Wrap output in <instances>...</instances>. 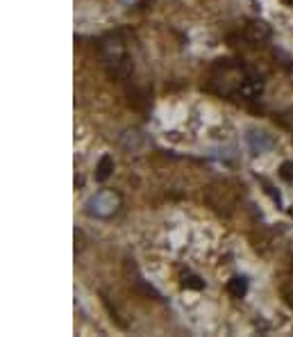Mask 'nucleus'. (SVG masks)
I'll return each instance as SVG.
<instances>
[{"mask_svg":"<svg viewBox=\"0 0 293 337\" xmlns=\"http://www.w3.org/2000/svg\"><path fill=\"white\" fill-rule=\"evenodd\" d=\"M227 292L232 294L234 298H243L245 296V292H248V280L245 278H232V280L227 283Z\"/></svg>","mask_w":293,"mask_h":337,"instance_id":"nucleus-3","label":"nucleus"},{"mask_svg":"<svg viewBox=\"0 0 293 337\" xmlns=\"http://www.w3.org/2000/svg\"><path fill=\"white\" fill-rule=\"evenodd\" d=\"M118 208V196L114 192H100L96 198L89 201V214H96V217H109L114 214Z\"/></svg>","mask_w":293,"mask_h":337,"instance_id":"nucleus-1","label":"nucleus"},{"mask_svg":"<svg viewBox=\"0 0 293 337\" xmlns=\"http://www.w3.org/2000/svg\"><path fill=\"white\" fill-rule=\"evenodd\" d=\"M280 176L284 178V180H293V164L291 162H284V164H282V171H280Z\"/></svg>","mask_w":293,"mask_h":337,"instance_id":"nucleus-5","label":"nucleus"},{"mask_svg":"<svg viewBox=\"0 0 293 337\" xmlns=\"http://www.w3.org/2000/svg\"><path fill=\"white\" fill-rule=\"evenodd\" d=\"M112 171H114V160H112V155H102L100 162H98V166H96V180H98V182H104L109 176H112Z\"/></svg>","mask_w":293,"mask_h":337,"instance_id":"nucleus-2","label":"nucleus"},{"mask_svg":"<svg viewBox=\"0 0 293 337\" xmlns=\"http://www.w3.org/2000/svg\"><path fill=\"white\" fill-rule=\"evenodd\" d=\"M289 212H291V214H293V208H291V210H289Z\"/></svg>","mask_w":293,"mask_h":337,"instance_id":"nucleus-7","label":"nucleus"},{"mask_svg":"<svg viewBox=\"0 0 293 337\" xmlns=\"http://www.w3.org/2000/svg\"><path fill=\"white\" fill-rule=\"evenodd\" d=\"M182 285H184L186 289H202V287H205V283H202L198 276H189V278H184Z\"/></svg>","mask_w":293,"mask_h":337,"instance_id":"nucleus-4","label":"nucleus"},{"mask_svg":"<svg viewBox=\"0 0 293 337\" xmlns=\"http://www.w3.org/2000/svg\"><path fill=\"white\" fill-rule=\"evenodd\" d=\"M284 5H289V7H293V0H282Z\"/></svg>","mask_w":293,"mask_h":337,"instance_id":"nucleus-6","label":"nucleus"}]
</instances>
